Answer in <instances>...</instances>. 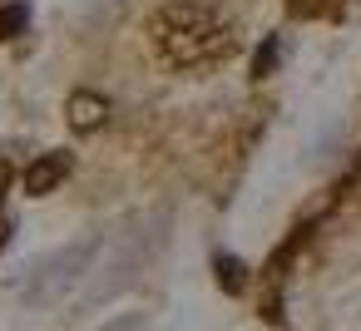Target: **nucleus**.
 <instances>
[{"instance_id": "3", "label": "nucleus", "mask_w": 361, "mask_h": 331, "mask_svg": "<svg viewBox=\"0 0 361 331\" xmlns=\"http://www.w3.org/2000/svg\"><path fill=\"white\" fill-rule=\"evenodd\" d=\"M65 114H70V129H80V134H94V129L104 124V114H109V104H104L99 94H90V89H80V94H70V104H65Z\"/></svg>"}, {"instance_id": "2", "label": "nucleus", "mask_w": 361, "mask_h": 331, "mask_svg": "<svg viewBox=\"0 0 361 331\" xmlns=\"http://www.w3.org/2000/svg\"><path fill=\"white\" fill-rule=\"evenodd\" d=\"M70 163H75V158H70V154H60V149H55V154H40V158L25 168V193H35V198H40V193L60 188V183H65V173H70Z\"/></svg>"}, {"instance_id": "5", "label": "nucleus", "mask_w": 361, "mask_h": 331, "mask_svg": "<svg viewBox=\"0 0 361 331\" xmlns=\"http://www.w3.org/2000/svg\"><path fill=\"white\" fill-rule=\"evenodd\" d=\"M218 267H223V277H218V282H223V287H228V292H238V287H243V282H247V277H243V262H228V257H223V262H218Z\"/></svg>"}, {"instance_id": "1", "label": "nucleus", "mask_w": 361, "mask_h": 331, "mask_svg": "<svg viewBox=\"0 0 361 331\" xmlns=\"http://www.w3.org/2000/svg\"><path fill=\"white\" fill-rule=\"evenodd\" d=\"M149 45L173 70H208V65H223L238 50V35L208 6H164L149 20Z\"/></svg>"}, {"instance_id": "6", "label": "nucleus", "mask_w": 361, "mask_h": 331, "mask_svg": "<svg viewBox=\"0 0 361 331\" xmlns=\"http://www.w3.org/2000/svg\"><path fill=\"white\" fill-rule=\"evenodd\" d=\"M331 6H336V0H292V11H297V15H326Z\"/></svg>"}, {"instance_id": "4", "label": "nucleus", "mask_w": 361, "mask_h": 331, "mask_svg": "<svg viewBox=\"0 0 361 331\" xmlns=\"http://www.w3.org/2000/svg\"><path fill=\"white\" fill-rule=\"evenodd\" d=\"M25 20H30L25 6H6V11H0V40H16L25 30Z\"/></svg>"}]
</instances>
